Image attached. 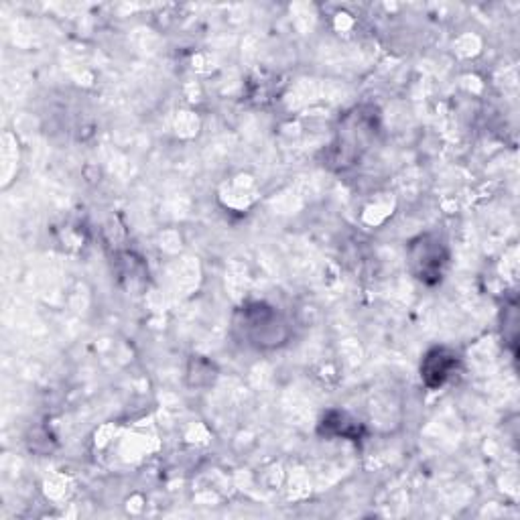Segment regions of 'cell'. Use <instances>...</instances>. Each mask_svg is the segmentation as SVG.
Returning a JSON list of instances; mask_svg holds the SVG:
<instances>
[{
  "label": "cell",
  "mask_w": 520,
  "mask_h": 520,
  "mask_svg": "<svg viewBox=\"0 0 520 520\" xmlns=\"http://www.w3.org/2000/svg\"><path fill=\"white\" fill-rule=\"evenodd\" d=\"M455 354L447 352L445 348H435L431 350L425 360H423V366H421V376L425 380L427 386L431 388H437L441 386L455 370Z\"/></svg>",
  "instance_id": "obj_3"
},
{
  "label": "cell",
  "mask_w": 520,
  "mask_h": 520,
  "mask_svg": "<svg viewBox=\"0 0 520 520\" xmlns=\"http://www.w3.org/2000/svg\"><path fill=\"white\" fill-rule=\"evenodd\" d=\"M445 250L439 240H433L431 236H421L411 246V263L415 269L417 279L431 283L441 279V267L445 263Z\"/></svg>",
  "instance_id": "obj_2"
},
{
  "label": "cell",
  "mask_w": 520,
  "mask_h": 520,
  "mask_svg": "<svg viewBox=\"0 0 520 520\" xmlns=\"http://www.w3.org/2000/svg\"><path fill=\"white\" fill-rule=\"evenodd\" d=\"M236 330L242 332V340L254 348H277L289 338L287 323L281 319L277 309L263 303L246 305L242 309L240 321H236Z\"/></svg>",
  "instance_id": "obj_1"
}]
</instances>
